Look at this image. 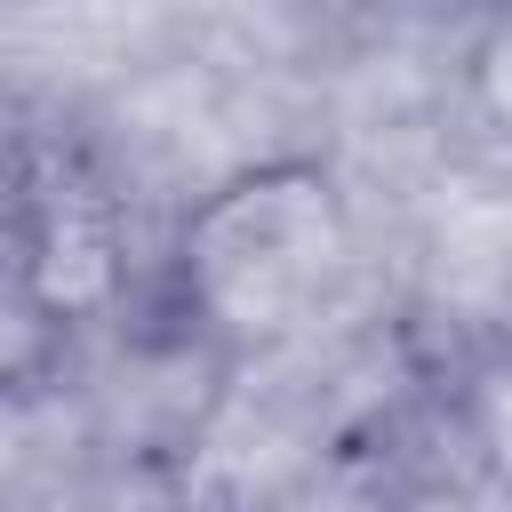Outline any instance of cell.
I'll list each match as a JSON object with an SVG mask.
<instances>
[{"label":"cell","mask_w":512,"mask_h":512,"mask_svg":"<svg viewBox=\"0 0 512 512\" xmlns=\"http://www.w3.org/2000/svg\"><path fill=\"white\" fill-rule=\"evenodd\" d=\"M352 264V216L320 160H264L224 176L176 232L184 312L232 344L304 328Z\"/></svg>","instance_id":"1"},{"label":"cell","mask_w":512,"mask_h":512,"mask_svg":"<svg viewBox=\"0 0 512 512\" xmlns=\"http://www.w3.org/2000/svg\"><path fill=\"white\" fill-rule=\"evenodd\" d=\"M456 432L480 464V480L496 488V504H512V360H488L464 376L456 392Z\"/></svg>","instance_id":"2"}]
</instances>
